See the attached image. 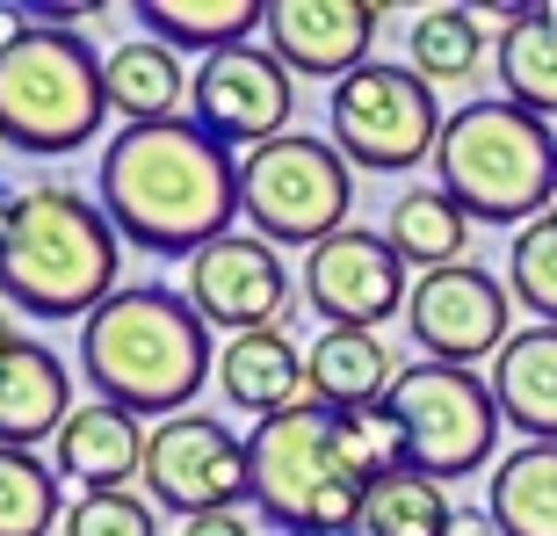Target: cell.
<instances>
[{"instance_id": "5", "label": "cell", "mask_w": 557, "mask_h": 536, "mask_svg": "<svg viewBox=\"0 0 557 536\" xmlns=\"http://www.w3.org/2000/svg\"><path fill=\"white\" fill-rule=\"evenodd\" d=\"M442 196L471 226H536L557 196V131L521 102H456L434 145Z\"/></svg>"}, {"instance_id": "1", "label": "cell", "mask_w": 557, "mask_h": 536, "mask_svg": "<svg viewBox=\"0 0 557 536\" xmlns=\"http://www.w3.org/2000/svg\"><path fill=\"white\" fill-rule=\"evenodd\" d=\"M95 188L124 247L160 254V261H196L239 218V153L218 145L196 117L124 124L95 160Z\"/></svg>"}, {"instance_id": "31", "label": "cell", "mask_w": 557, "mask_h": 536, "mask_svg": "<svg viewBox=\"0 0 557 536\" xmlns=\"http://www.w3.org/2000/svg\"><path fill=\"white\" fill-rule=\"evenodd\" d=\"M182 536H253V529H247V515H196V522H182Z\"/></svg>"}, {"instance_id": "17", "label": "cell", "mask_w": 557, "mask_h": 536, "mask_svg": "<svg viewBox=\"0 0 557 536\" xmlns=\"http://www.w3.org/2000/svg\"><path fill=\"white\" fill-rule=\"evenodd\" d=\"M145 442H152V435L138 428V413L87 399V406H73V421L59 428L51 464H59V478L81 486V494H116V486L145 478Z\"/></svg>"}, {"instance_id": "4", "label": "cell", "mask_w": 557, "mask_h": 536, "mask_svg": "<svg viewBox=\"0 0 557 536\" xmlns=\"http://www.w3.org/2000/svg\"><path fill=\"white\" fill-rule=\"evenodd\" d=\"M370 464L355 456L348 421L319 399L253 421L247 435V500L275 536H355L370 515Z\"/></svg>"}, {"instance_id": "12", "label": "cell", "mask_w": 557, "mask_h": 536, "mask_svg": "<svg viewBox=\"0 0 557 536\" xmlns=\"http://www.w3.org/2000/svg\"><path fill=\"white\" fill-rule=\"evenodd\" d=\"M188 117L210 131L218 145H269L289 131L297 117V73L275 59L269 44H232L218 59L196 65V87H188Z\"/></svg>"}, {"instance_id": "16", "label": "cell", "mask_w": 557, "mask_h": 536, "mask_svg": "<svg viewBox=\"0 0 557 536\" xmlns=\"http://www.w3.org/2000/svg\"><path fill=\"white\" fill-rule=\"evenodd\" d=\"M65 421H73V377L51 355V341L22 333L15 349H0V450L59 442Z\"/></svg>"}, {"instance_id": "13", "label": "cell", "mask_w": 557, "mask_h": 536, "mask_svg": "<svg viewBox=\"0 0 557 536\" xmlns=\"http://www.w3.org/2000/svg\"><path fill=\"white\" fill-rule=\"evenodd\" d=\"M305 305L326 319V327H362L376 333L384 319L413 305V276L398 261V247L370 226L333 232L326 247L305 254Z\"/></svg>"}, {"instance_id": "24", "label": "cell", "mask_w": 557, "mask_h": 536, "mask_svg": "<svg viewBox=\"0 0 557 536\" xmlns=\"http://www.w3.org/2000/svg\"><path fill=\"white\" fill-rule=\"evenodd\" d=\"M493 59H499L507 102L536 109L543 124H550V117H557V8H550V0H529V15L499 29Z\"/></svg>"}, {"instance_id": "32", "label": "cell", "mask_w": 557, "mask_h": 536, "mask_svg": "<svg viewBox=\"0 0 557 536\" xmlns=\"http://www.w3.org/2000/svg\"><path fill=\"white\" fill-rule=\"evenodd\" d=\"M29 29H37V15H29V8H0V51H15Z\"/></svg>"}, {"instance_id": "34", "label": "cell", "mask_w": 557, "mask_h": 536, "mask_svg": "<svg viewBox=\"0 0 557 536\" xmlns=\"http://www.w3.org/2000/svg\"><path fill=\"white\" fill-rule=\"evenodd\" d=\"M15 341H22V333L8 327V297H0V349H15Z\"/></svg>"}, {"instance_id": "7", "label": "cell", "mask_w": 557, "mask_h": 536, "mask_svg": "<svg viewBox=\"0 0 557 536\" xmlns=\"http://www.w3.org/2000/svg\"><path fill=\"white\" fill-rule=\"evenodd\" d=\"M348 210H355V167L341 160L333 138L283 131V138L239 153V218L275 254L326 247L333 232H348Z\"/></svg>"}, {"instance_id": "21", "label": "cell", "mask_w": 557, "mask_h": 536, "mask_svg": "<svg viewBox=\"0 0 557 536\" xmlns=\"http://www.w3.org/2000/svg\"><path fill=\"white\" fill-rule=\"evenodd\" d=\"M311 370V399L333 413H355V406H376V399H392V349H384V333H362V327H326L311 341L305 355Z\"/></svg>"}, {"instance_id": "28", "label": "cell", "mask_w": 557, "mask_h": 536, "mask_svg": "<svg viewBox=\"0 0 557 536\" xmlns=\"http://www.w3.org/2000/svg\"><path fill=\"white\" fill-rule=\"evenodd\" d=\"M65 478L51 456L37 450H0V536H51L65 529Z\"/></svg>"}, {"instance_id": "8", "label": "cell", "mask_w": 557, "mask_h": 536, "mask_svg": "<svg viewBox=\"0 0 557 536\" xmlns=\"http://www.w3.org/2000/svg\"><path fill=\"white\" fill-rule=\"evenodd\" d=\"M392 413H398V435H406V472L449 486V478H471L485 464H499V399H493V377L478 370H456V363H406L392 377Z\"/></svg>"}, {"instance_id": "29", "label": "cell", "mask_w": 557, "mask_h": 536, "mask_svg": "<svg viewBox=\"0 0 557 536\" xmlns=\"http://www.w3.org/2000/svg\"><path fill=\"white\" fill-rule=\"evenodd\" d=\"M507 290H515V305L536 312V327H557V218H536L515 232Z\"/></svg>"}, {"instance_id": "9", "label": "cell", "mask_w": 557, "mask_h": 536, "mask_svg": "<svg viewBox=\"0 0 557 536\" xmlns=\"http://www.w3.org/2000/svg\"><path fill=\"white\" fill-rule=\"evenodd\" d=\"M326 124H333V145L348 167H370V174H406V167L434 160L442 145V102L434 87L420 81L413 65H392V59H370L362 73L326 95Z\"/></svg>"}, {"instance_id": "33", "label": "cell", "mask_w": 557, "mask_h": 536, "mask_svg": "<svg viewBox=\"0 0 557 536\" xmlns=\"http://www.w3.org/2000/svg\"><path fill=\"white\" fill-rule=\"evenodd\" d=\"M15 196L22 188H0V247H8V226H15Z\"/></svg>"}, {"instance_id": "35", "label": "cell", "mask_w": 557, "mask_h": 536, "mask_svg": "<svg viewBox=\"0 0 557 536\" xmlns=\"http://www.w3.org/2000/svg\"><path fill=\"white\" fill-rule=\"evenodd\" d=\"M471 536H485V529H471Z\"/></svg>"}, {"instance_id": "3", "label": "cell", "mask_w": 557, "mask_h": 536, "mask_svg": "<svg viewBox=\"0 0 557 536\" xmlns=\"http://www.w3.org/2000/svg\"><path fill=\"white\" fill-rule=\"evenodd\" d=\"M124 276V232L109 226L102 196L37 182L15 196V226L0 247V297L29 319H95Z\"/></svg>"}, {"instance_id": "11", "label": "cell", "mask_w": 557, "mask_h": 536, "mask_svg": "<svg viewBox=\"0 0 557 536\" xmlns=\"http://www.w3.org/2000/svg\"><path fill=\"white\" fill-rule=\"evenodd\" d=\"M507 319H515V290H507V276H493L478 261L420 276L413 305H406V333L420 341V355L428 363H456V370H471V363L507 349L515 341Z\"/></svg>"}, {"instance_id": "10", "label": "cell", "mask_w": 557, "mask_h": 536, "mask_svg": "<svg viewBox=\"0 0 557 536\" xmlns=\"http://www.w3.org/2000/svg\"><path fill=\"white\" fill-rule=\"evenodd\" d=\"M145 500L166 515H239L247 500V435H232L218 413H174L145 442Z\"/></svg>"}, {"instance_id": "14", "label": "cell", "mask_w": 557, "mask_h": 536, "mask_svg": "<svg viewBox=\"0 0 557 536\" xmlns=\"http://www.w3.org/2000/svg\"><path fill=\"white\" fill-rule=\"evenodd\" d=\"M188 305L203 312V327L218 333H261L289 319V268L269 240L253 232H225L218 247L188 261Z\"/></svg>"}, {"instance_id": "25", "label": "cell", "mask_w": 557, "mask_h": 536, "mask_svg": "<svg viewBox=\"0 0 557 536\" xmlns=\"http://www.w3.org/2000/svg\"><path fill=\"white\" fill-rule=\"evenodd\" d=\"M384 240L398 247L406 268L434 276V268L463 261V247H471V218H463V204L442 196V188H406V196L384 210Z\"/></svg>"}, {"instance_id": "22", "label": "cell", "mask_w": 557, "mask_h": 536, "mask_svg": "<svg viewBox=\"0 0 557 536\" xmlns=\"http://www.w3.org/2000/svg\"><path fill=\"white\" fill-rule=\"evenodd\" d=\"M493 536H557V442H521L493 464L485 486Z\"/></svg>"}, {"instance_id": "23", "label": "cell", "mask_w": 557, "mask_h": 536, "mask_svg": "<svg viewBox=\"0 0 557 536\" xmlns=\"http://www.w3.org/2000/svg\"><path fill=\"white\" fill-rule=\"evenodd\" d=\"M145 37H160L166 51H232V44H253V29L269 22V0H138Z\"/></svg>"}, {"instance_id": "2", "label": "cell", "mask_w": 557, "mask_h": 536, "mask_svg": "<svg viewBox=\"0 0 557 536\" xmlns=\"http://www.w3.org/2000/svg\"><path fill=\"white\" fill-rule=\"evenodd\" d=\"M81 370L102 406H124L138 421H174V413H196L188 399L218 377V355H210V327L188 305V290L124 283L81 327Z\"/></svg>"}, {"instance_id": "20", "label": "cell", "mask_w": 557, "mask_h": 536, "mask_svg": "<svg viewBox=\"0 0 557 536\" xmlns=\"http://www.w3.org/2000/svg\"><path fill=\"white\" fill-rule=\"evenodd\" d=\"M102 81H109V109L124 124H174L196 73H182V51H166L160 37H131L102 59Z\"/></svg>"}, {"instance_id": "30", "label": "cell", "mask_w": 557, "mask_h": 536, "mask_svg": "<svg viewBox=\"0 0 557 536\" xmlns=\"http://www.w3.org/2000/svg\"><path fill=\"white\" fill-rule=\"evenodd\" d=\"M65 536H160V515L152 500L116 486V494H81L65 508Z\"/></svg>"}, {"instance_id": "19", "label": "cell", "mask_w": 557, "mask_h": 536, "mask_svg": "<svg viewBox=\"0 0 557 536\" xmlns=\"http://www.w3.org/2000/svg\"><path fill=\"white\" fill-rule=\"evenodd\" d=\"M499 421L529 442H557V327H521L493 355Z\"/></svg>"}, {"instance_id": "18", "label": "cell", "mask_w": 557, "mask_h": 536, "mask_svg": "<svg viewBox=\"0 0 557 536\" xmlns=\"http://www.w3.org/2000/svg\"><path fill=\"white\" fill-rule=\"evenodd\" d=\"M218 385H225V399L239 413H253V421H275V413L311 399V370H305V355H297V341H289L283 327L232 333L225 355H218Z\"/></svg>"}, {"instance_id": "26", "label": "cell", "mask_w": 557, "mask_h": 536, "mask_svg": "<svg viewBox=\"0 0 557 536\" xmlns=\"http://www.w3.org/2000/svg\"><path fill=\"white\" fill-rule=\"evenodd\" d=\"M478 59H485V29H478V8H420L413 15V37H406V65H413L428 87H456L471 81Z\"/></svg>"}, {"instance_id": "15", "label": "cell", "mask_w": 557, "mask_h": 536, "mask_svg": "<svg viewBox=\"0 0 557 536\" xmlns=\"http://www.w3.org/2000/svg\"><path fill=\"white\" fill-rule=\"evenodd\" d=\"M376 22L384 8L376 0H269V22H261V44L297 73V81H348L370 65Z\"/></svg>"}, {"instance_id": "6", "label": "cell", "mask_w": 557, "mask_h": 536, "mask_svg": "<svg viewBox=\"0 0 557 536\" xmlns=\"http://www.w3.org/2000/svg\"><path fill=\"white\" fill-rule=\"evenodd\" d=\"M109 81L81 29H29L15 51H0V145L29 160H65L102 138Z\"/></svg>"}, {"instance_id": "27", "label": "cell", "mask_w": 557, "mask_h": 536, "mask_svg": "<svg viewBox=\"0 0 557 536\" xmlns=\"http://www.w3.org/2000/svg\"><path fill=\"white\" fill-rule=\"evenodd\" d=\"M362 536H471V522L449 508V494L420 472H392L370 486V515Z\"/></svg>"}]
</instances>
